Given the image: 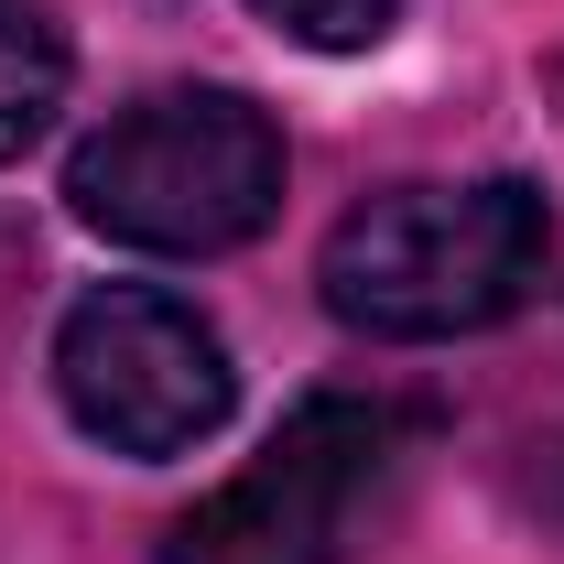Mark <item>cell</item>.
I'll list each match as a JSON object with an SVG mask.
<instances>
[{
    "mask_svg": "<svg viewBox=\"0 0 564 564\" xmlns=\"http://www.w3.org/2000/svg\"><path fill=\"white\" fill-rule=\"evenodd\" d=\"M554 272V207L521 174H478V185H391L369 207L337 217L326 239V315L358 337H478L499 315L532 304V282Z\"/></svg>",
    "mask_w": 564,
    "mask_h": 564,
    "instance_id": "1",
    "label": "cell"
},
{
    "mask_svg": "<svg viewBox=\"0 0 564 564\" xmlns=\"http://www.w3.org/2000/svg\"><path fill=\"white\" fill-rule=\"evenodd\" d=\"M66 196L98 239L163 250V261H207L261 239L282 207V131L239 87H152L131 109H109V131L76 141Z\"/></svg>",
    "mask_w": 564,
    "mask_h": 564,
    "instance_id": "2",
    "label": "cell"
},
{
    "mask_svg": "<svg viewBox=\"0 0 564 564\" xmlns=\"http://www.w3.org/2000/svg\"><path fill=\"white\" fill-rule=\"evenodd\" d=\"M391 456H402V423L380 402H337L326 391V402H304L282 423L217 499H196L163 532V564H348Z\"/></svg>",
    "mask_w": 564,
    "mask_h": 564,
    "instance_id": "3",
    "label": "cell"
},
{
    "mask_svg": "<svg viewBox=\"0 0 564 564\" xmlns=\"http://www.w3.org/2000/svg\"><path fill=\"white\" fill-rule=\"evenodd\" d=\"M55 391H66L76 434H98L109 456H185L228 423V348L196 304L152 293V282H109L55 326Z\"/></svg>",
    "mask_w": 564,
    "mask_h": 564,
    "instance_id": "4",
    "label": "cell"
},
{
    "mask_svg": "<svg viewBox=\"0 0 564 564\" xmlns=\"http://www.w3.org/2000/svg\"><path fill=\"white\" fill-rule=\"evenodd\" d=\"M66 109V33L44 0H0V163H22Z\"/></svg>",
    "mask_w": 564,
    "mask_h": 564,
    "instance_id": "5",
    "label": "cell"
},
{
    "mask_svg": "<svg viewBox=\"0 0 564 564\" xmlns=\"http://www.w3.org/2000/svg\"><path fill=\"white\" fill-rule=\"evenodd\" d=\"M261 22H282L293 44H315V55H358V44H380L391 33V11L402 0H250Z\"/></svg>",
    "mask_w": 564,
    "mask_h": 564,
    "instance_id": "6",
    "label": "cell"
}]
</instances>
